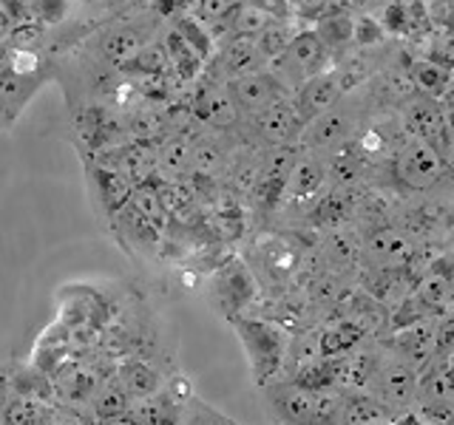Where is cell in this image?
Instances as JSON below:
<instances>
[{"instance_id": "1", "label": "cell", "mask_w": 454, "mask_h": 425, "mask_svg": "<svg viewBox=\"0 0 454 425\" xmlns=\"http://www.w3.org/2000/svg\"><path fill=\"white\" fill-rule=\"evenodd\" d=\"M227 323L233 326L239 344L245 346L255 386L264 389V386H270V382H276L284 375V368H287L293 335L276 321L250 318V315L231 318Z\"/></svg>"}, {"instance_id": "2", "label": "cell", "mask_w": 454, "mask_h": 425, "mask_svg": "<svg viewBox=\"0 0 454 425\" xmlns=\"http://www.w3.org/2000/svg\"><path fill=\"white\" fill-rule=\"evenodd\" d=\"M255 298H259V281L250 264L241 259H227L207 283V304L227 321L245 315Z\"/></svg>"}, {"instance_id": "3", "label": "cell", "mask_w": 454, "mask_h": 425, "mask_svg": "<svg viewBox=\"0 0 454 425\" xmlns=\"http://www.w3.org/2000/svg\"><path fill=\"white\" fill-rule=\"evenodd\" d=\"M392 170L397 182H403L411 190H432L446 174V159L434 145L420 136L406 134L395 151Z\"/></svg>"}, {"instance_id": "4", "label": "cell", "mask_w": 454, "mask_h": 425, "mask_svg": "<svg viewBox=\"0 0 454 425\" xmlns=\"http://www.w3.org/2000/svg\"><path fill=\"white\" fill-rule=\"evenodd\" d=\"M369 394L378 403L387 406L392 414H406L420 400V372L411 363L401 360H378V368L372 375Z\"/></svg>"}, {"instance_id": "5", "label": "cell", "mask_w": 454, "mask_h": 425, "mask_svg": "<svg viewBox=\"0 0 454 425\" xmlns=\"http://www.w3.org/2000/svg\"><path fill=\"white\" fill-rule=\"evenodd\" d=\"M418 259V244L401 227H378L364 241V261L372 264L378 273H409Z\"/></svg>"}, {"instance_id": "6", "label": "cell", "mask_w": 454, "mask_h": 425, "mask_svg": "<svg viewBox=\"0 0 454 425\" xmlns=\"http://www.w3.org/2000/svg\"><path fill=\"white\" fill-rule=\"evenodd\" d=\"M264 397L281 425H318L316 391L301 389L293 380H276L264 386Z\"/></svg>"}, {"instance_id": "7", "label": "cell", "mask_w": 454, "mask_h": 425, "mask_svg": "<svg viewBox=\"0 0 454 425\" xmlns=\"http://www.w3.org/2000/svg\"><path fill=\"white\" fill-rule=\"evenodd\" d=\"M103 377H99L91 366H82V363H71L63 366L60 372L51 377V386H54V400L63 403V406H89L91 397L97 394V389L103 386Z\"/></svg>"}, {"instance_id": "8", "label": "cell", "mask_w": 454, "mask_h": 425, "mask_svg": "<svg viewBox=\"0 0 454 425\" xmlns=\"http://www.w3.org/2000/svg\"><path fill=\"white\" fill-rule=\"evenodd\" d=\"M352 131H355V113L349 108L335 105L307 125L304 142L312 151H335L340 145H347Z\"/></svg>"}, {"instance_id": "9", "label": "cell", "mask_w": 454, "mask_h": 425, "mask_svg": "<svg viewBox=\"0 0 454 425\" xmlns=\"http://www.w3.org/2000/svg\"><path fill=\"white\" fill-rule=\"evenodd\" d=\"M276 80L255 71V74H245V77H233L227 82V91H231L233 103L239 105V111H247V113H262L264 108L276 105L278 103V89H276Z\"/></svg>"}, {"instance_id": "10", "label": "cell", "mask_w": 454, "mask_h": 425, "mask_svg": "<svg viewBox=\"0 0 454 425\" xmlns=\"http://www.w3.org/2000/svg\"><path fill=\"white\" fill-rule=\"evenodd\" d=\"M434 321L423 318L397 329L392 337V346L401 352V358L411 363L420 372V363H429L434 358Z\"/></svg>"}, {"instance_id": "11", "label": "cell", "mask_w": 454, "mask_h": 425, "mask_svg": "<svg viewBox=\"0 0 454 425\" xmlns=\"http://www.w3.org/2000/svg\"><path fill=\"white\" fill-rule=\"evenodd\" d=\"M114 380H117V386L131 397V403L156 397L165 386L162 375L156 372L148 360H139V358H125L117 368V375H114Z\"/></svg>"}, {"instance_id": "12", "label": "cell", "mask_w": 454, "mask_h": 425, "mask_svg": "<svg viewBox=\"0 0 454 425\" xmlns=\"http://www.w3.org/2000/svg\"><path fill=\"white\" fill-rule=\"evenodd\" d=\"M338 97H340V85L335 77L330 74H316L309 77L301 91H298V120L301 122H312L316 117H321V113H326L330 108L338 105Z\"/></svg>"}, {"instance_id": "13", "label": "cell", "mask_w": 454, "mask_h": 425, "mask_svg": "<svg viewBox=\"0 0 454 425\" xmlns=\"http://www.w3.org/2000/svg\"><path fill=\"white\" fill-rule=\"evenodd\" d=\"M298 128H301V120H298L295 108L281 103V99L276 105L264 108L262 113H255V131H259V136L273 148L290 145L293 136L298 134Z\"/></svg>"}, {"instance_id": "14", "label": "cell", "mask_w": 454, "mask_h": 425, "mask_svg": "<svg viewBox=\"0 0 454 425\" xmlns=\"http://www.w3.org/2000/svg\"><path fill=\"white\" fill-rule=\"evenodd\" d=\"M326 176H330V167H326L318 156H298L290 176H287V188H284V198H295V202H304V198L318 196L324 188Z\"/></svg>"}, {"instance_id": "15", "label": "cell", "mask_w": 454, "mask_h": 425, "mask_svg": "<svg viewBox=\"0 0 454 425\" xmlns=\"http://www.w3.org/2000/svg\"><path fill=\"white\" fill-rule=\"evenodd\" d=\"M364 261V241L347 227H335L324 238V264L335 273H349Z\"/></svg>"}, {"instance_id": "16", "label": "cell", "mask_w": 454, "mask_h": 425, "mask_svg": "<svg viewBox=\"0 0 454 425\" xmlns=\"http://www.w3.org/2000/svg\"><path fill=\"white\" fill-rule=\"evenodd\" d=\"M199 117H202L205 122H210L213 128H219V131H231V128H236L239 122V105L233 103L231 91H227V85H210V89H205L202 94H199L196 105Z\"/></svg>"}, {"instance_id": "17", "label": "cell", "mask_w": 454, "mask_h": 425, "mask_svg": "<svg viewBox=\"0 0 454 425\" xmlns=\"http://www.w3.org/2000/svg\"><path fill=\"white\" fill-rule=\"evenodd\" d=\"M366 337V326L355 318H340L335 321L330 329H321V358L324 360H335L352 354L364 344Z\"/></svg>"}, {"instance_id": "18", "label": "cell", "mask_w": 454, "mask_h": 425, "mask_svg": "<svg viewBox=\"0 0 454 425\" xmlns=\"http://www.w3.org/2000/svg\"><path fill=\"white\" fill-rule=\"evenodd\" d=\"M91 184H94V196L106 205V216H114L117 210H122L134 190V184L125 176L114 174V170L103 165L91 167Z\"/></svg>"}, {"instance_id": "19", "label": "cell", "mask_w": 454, "mask_h": 425, "mask_svg": "<svg viewBox=\"0 0 454 425\" xmlns=\"http://www.w3.org/2000/svg\"><path fill=\"white\" fill-rule=\"evenodd\" d=\"M321 57H324L321 37L316 32H301V35H293L287 51H284V63L309 80V77H316Z\"/></svg>"}, {"instance_id": "20", "label": "cell", "mask_w": 454, "mask_h": 425, "mask_svg": "<svg viewBox=\"0 0 454 425\" xmlns=\"http://www.w3.org/2000/svg\"><path fill=\"white\" fill-rule=\"evenodd\" d=\"M114 221H117V227L125 233V244H131L137 250H153L162 241L160 227H153L145 216H139L131 205H125L122 210L114 212Z\"/></svg>"}, {"instance_id": "21", "label": "cell", "mask_w": 454, "mask_h": 425, "mask_svg": "<svg viewBox=\"0 0 454 425\" xmlns=\"http://www.w3.org/2000/svg\"><path fill=\"white\" fill-rule=\"evenodd\" d=\"M395 420L392 411L378 403L372 394H352L344 397V414L340 425H389Z\"/></svg>"}, {"instance_id": "22", "label": "cell", "mask_w": 454, "mask_h": 425, "mask_svg": "<svg viewBox=\"0 0 454 425\" xmlns=\"http://www.w3.org/2000/svg\"><path fill=\"white\" fill-rule=\"evenodd\" d=\"M451 273H446V269H429V273L415 283V292L411 295L423 304L426 312H443L454 304L451 301Z\"/></svg>"}, {"instance_id": "23", "label": "cell", "mask_w": 454, "mask_h": 425, "mask_svg": "<svg viewBox=\"0 0 454 425\" xmlns=\"http://www.w3.org/2000/svg\"><path fill=\"white\" fill-rule=\"evenodd\" d=\"M91 420L94 422H106V420H120L128 414V408H131V397H128L120 386L117 380H106L103 386L97 389V394L91 397Z\"/></svg>"}, {"instance_id": "24", "label": "cell", "mask_w": 454, "mask_h": 425, "mask_svg": "<svg viewBox=\"0 0 454 425\" xmlns=\"http://www.w3.org/2000/svg\"><path fill=\"white\" fill-rule=\"evenodd\" d=\"M262 252V264L267 267V273L273 278H290L298 267H301V252L293 250L287 241H278V238H267L264 244L259 247Z\"/></svg>"}, {"instance_id": "25", "label": "cell", "mask_w": 454, "mask_h": 425, "mask_svg": "<svg viewBox=\"0 0 454 425\" xmlns=\"http://www.w3.org/2000/svg\"><path fill=\"white\" fill-rule=\"evenodd\" d=\"M193 162V148L184 139H168L156 153V174L165 182H176Z\"/></svg>"}, {"instance_id": "26", "label": "cell", "mask_w": 454, "mask_h": 425, "mask_svg": "<svg viewBox=\"0 0 454 425\" xmlns=\"http://www.w3.org/2000/svg\"><path fill=\"white\" fill-rule=\"evenodd\" d=\"M40 80H23V77H14L12 71L0 68V108L6 111V117L14 120L20 113V108L28 103V97L35 94Z\"/></svg>"}, {"instance_id": "27", "label": "cell", "mask_w": 454, "mask_h": 425, "mask_svg": "<svg viewBox=\"0 0 454 425\" xmlns=\"http://www.w3.org/2000/svg\"><path fill=\"white\" fill-rule=\"evenodd\" d=\"M259 60H262V54H259V49H255V37L233 35V40L224 46V66L233 77L255 74Z\"/></svg>"}, {"instance_id": "28", "label": "cell", "mask_w": 454, "mask_h": 425, "mask_svg": "<svg viewBox=\"0 0 454 425\" xmlns=\"http://www.w3.org/2000/svg\"><path fill=\"white\" fill-rule=\"evenodd\" d=\"M46 411H49L46 403L9 394L6 403L0 406V425H40L46 420Z\"/></svg>"}, {"instance_id": "29", "label": "cell", "mask_w": 454, "mask_h": 425, "mask_svg": "<svg viewBox=\"0 0 454 425\" xmlns=\"http://www.w3.org/2000/svg\"><path fill=\"white\" fill-rule=\"evenodd\" d=\"M227 23H231V32L241 35V37H259L270 23H276L264 9H259L247 0V4H239L227 12Z\"/></svg>"}, {"instance_id": "30", "label": "cell", "mask_w": 454, "mask_h": 425, "mask_svg": "<svg viewBox=\"0 0 454 425\" xmlns=\"http://www.w3.org/2000/svg\"><path fill=\"white\" fill-rule=\"evenodd\" d=\"M411 80H415V89L423 97H437L449 89V66L437 63V60H420L415 68L409 71Z\"/></svg>"}, {"instance_id": "31", "label": "cell", "mask_w": 454, "mask_h": 425, "mask_svg": "<svg viewBox=\"0 0 454 425\" xmlns=\"http://www.w3.org/2000/svg\"><path fill=\"white\" fill-rule=\"evenodd\" d=\"M128 205H131L139 216H145L153 227H160V230H165L168 224V212L160 202V196H156V188H151V184H137V188L131 190V198H128Z\"/></svg>"}, {"instance_id": "32", "label": "cell", "mask_w": 454, "mask_h": 425, "mask_svg": "<svg viewBox=\"0 0 454 425\" xmlns=\"http://www.w3.org/2000/svg\"><path fill=\"white\" fill-rule=\"evenodd\" d=\"M4 68L12 71L14 77L23 80H40L43 71V57L37 49H20V46H9L4 51Z\"/></svg>"}, {"instance_id": "33", "label": "cell", "mask_w": 454, "mask_h": 425, "mask_svg": "<svg viewBox=\"0 0 454 425\" xmlns=\"http://www.w3.org/2000/svg\"><path fill=\"white\" fill-rule=\"evenodd\" d=\"M290 28L281 26V23H270L264 32L255 37V49H259V54L264 57V60H276V57H284V51H287L290 46Z\"/></svg>"}, {"instance_id": "34", "label": "cell", "mask_w": 454, "mask_h": 425, "mask_svg": "<svg viewBox=\"0 0 454 425\" xmlns=\"http://www.w3.org/2000/svg\"><path fill=\"white\" fill-rule=\"evenodd\" d=\"M380 89L389 99L395 103H409L411 97H418V89H415V80H411L409 68H389L387 74L380 77Z\"/></svg>"}, {"instance_id": "35", "label": "cell", "mask_w": 454, "mask_h": 425, "mask_svg": "<svg viewBox=\"0 0 454 425\" xmlns=\"http://www.w3.org/2000/svg\"><path fill=\"white\" fill-rule=\"evenodd\" d=\"M134 63H139L142 71H148V74H162V71L170 66V57H168V49L165 42H145V46L139 49V54L134 57Z\"/></svg>"}, {"instance_id": "36", "label": "cell", "mask_w": 454, "mask_h": 425, "mask_svg": "<svg viewBox=\"0 0 454 425\" xmlns=\"http://www.w3.org/2000/svg\"><path fill=\"white\" fill-rule=\"evenodd\" d=\"M349 216V198L344 193H330L326 198H321L318 205V219L324 224H333V227H340V221H347Z\"/></svg>"}, {"instance_id": "37", "label": "cell", "mask_w": 454, "mask_h": 425, "mask_svg": "<svg viewBox=\"0 0 454 425\" xmlns=\"http://www.w3.org/2000/svg\"><path fill=\"white\" fill-rule=\"evenodd\" d=\"M46 425H97V422L91 420V414H85V411L77 406L54 403L46 411Z\"/></svg>"}, {"instance_id": "38", "label": "cell", "mask_w": 454, "mask_h": 425, "mask_svg": "<svg viewBox=\"0 0 454 425\" xmlns=\"http://www.w3.org/2000/svg\"><path fill=\"white\" fill-rule=\"evenodd\" d=\"M321 42H344L355 35V26L344 18V14H335V18H326L324 26L316 32Z\"/></svg>"}, {"instance_id": "39", "label": "cell", "mask_w": 454, "mask_h": 425, "mask_svg": "<svg viewBox=\"0 0 454 425\" xmlns=\"http://www.w3.org/2000/svg\"><path fill=\"white\" fill-rule=\"evenodd\" d=\"M449 354H454V315L434 326V358L446 360Z\"/></svg>"}, {"instance_id": "40", "label": "cell", "mask_w": 454, "mask_h": 425, "mask_svg": "<svg viewBox=\"0 0 454 425\" xmlns=\"http://www.w3.org/2000/svg\"><path fill=\"white\" fill-rule=\"evenodd\" d=\"M222 165V153L213 148V145H202V148H196L193 151V162L191 167H196V174L199 176H213L219 170Z\"/></svg>"}, {"instance_id": "41", "label": "cell", "mask_w": 454, "mask_h": 425, "mask_svg": "<svg viewBox=\"0 0 454 425\" xmlns=\"http://www.w3.org/2000/svg\"><path fill=\"white\" fill-rule=\"evenodd\" d=\"M162 120H160V113H153V111H139L137 117L131 120V131L137 134V136H156L162 131Z\"/></svg>"}, {"instance_id": "42", "label": "cell", "mask_w": 454, "mask_h": 425, "mask_svg": "<svg viewBox=\"0 0 454 425\" xmlns=\"http://www.w3.org/2000/svg\"><path fill=\"white\" fill-rule=\"evenodd\" d=\"M231 9H233V0H202V6H199L202 18H207V20L227 18V12H231Z\"/></svg>"}, {"instance_id": "43", "label": "cell", "mask_w": 454, "mask_h": 425, "mask_svg": "<svg viewBox=\"0 0 454 425\" xmlns=\"http://www.w3.org/2000/svg\"><path fill=\"white\" fill-rule=\"evenodd\" d=\"M179 417H182V406H174L170 411H165L160 420H153L151 425H179Z\"/></svg>"}, {"instance_id": "44", "label": "cell", "mask_w": 454, "mask_h": 425, "mask_svg": "<svg viewBox=\"0 0 454 425\" xmlns=\"http://www.w3.org/2000/svg\"><path fill=\"white\" fill-rule=\"evenodd\" d=\"M12 35V18H9V12L0 6V40L9 37Z\"/></svg>"}, {"instance_id": "45", "label": "cell", "mask_w": 454, "mask_h": 425, "mask_svg": "<svg viewBox=\"0 0 454 425\" xmlns=\"http://www.w3.org/2000/svg\"><path fill=\"white\" fill-rule=\"evenodd\" d=\"M446 377H449V386H451V394H454V354L446 358Z\"/></svg>"}, {"instance_id": "46", "label": "cell", "mask_w": 454, "mask_h": 425, "mask_svg": "<svg viewBox=\"0 0 454 425\" xmlns=\"http://www.w3.org/2000/svg\"><path fill=\"white\" fill-rule=\"evenodd\" d=\"M6 397H9V380H6L4 372H0V406L6 403Z\"/></svg>"}, {"instance_id": "47", "label": "cell", "mask_w": 454, "mask_h": 425, "mask_svg": "<svg viewBox=\"0 0 454 425\" xmlns=\"http://www.w3.org/2000/svg\"><path fill=\"white\" fill-rule=\"evenodd\" d=\"M324 4H326V0H301V6H304V9H309V12H318Z\"/></svg>"}, {"instance_id": "48", "label": "cell", "mask_w": 454, "mask_h": 425, "mask_svg": "<svg viewBox=\"0 0 454 425\" xmlns=\"http://www.w3.org/2000/svg\"><path fill=\"white\" fill-rule=\"evenodd\" d=\"M97 425H137V422H131L128 417H120V420H106V422H97Z\"/></svg>"}, {"instance_id": "49", "label": "cell", "mask_w": 454, "mask_h": 425, "mask_svg": "<svg viewBox=\"0 0 454 425\" xmlns=\"http://www.w3.org/2000/svg\"><path fill=\"white\" fill-rule=\"evenodd\" d=\"M9 122H12V120L6 117V111H4V108H0V128H6Z\"/></svg>"}, {"instance_id": "50", "label": "cell", "mask_w": 454, "mask_h": 425, "mask_svg": "<svg viewBox=\"0 0 454 425\" xmlns=\"http://www.w3.org/2000/svg\"><path fill=\"white\" fill-rule=\"evenodd\" d=\"M449 139H451V145H454V117H451V125H449Z\"/></svg>"}, {"instance_id": "51", "label": "cell", "mask_w": 454, "mask_h": 425, "mask_svg": "<svg viewBox=\"0 0 454 425\" xmlns=\"http://www.w3.org/2000/svg\"><path fill=\"white\" fill-rule=\"evenodd\" d=\"M451 301H454V273H451Z\"/></svg>"}]
</instances>
